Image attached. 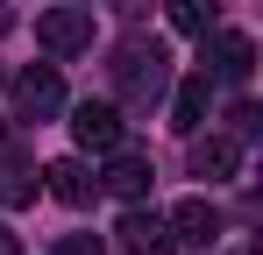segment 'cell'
<instances>
[{"label": "cell", "mask_w": 263, "mask_h": 255, "mask_svg": "<svg viewBox=\"0 0 263 255\" xmlns=\"http://www.w3.org/2000/svg\"><path fill=\"white\" fill-rule=\"evenodd\" d=\"M114 234H121V248H128V255H171V220H157L142 199L121 213V227H114Z\"/></svg>", "instance_id": "cell-6"}, {"label": "cell", "mask_w": 263, "mask_h": 255, "mask_svg": "<svg viewBox=\"0 0 263 255\" xmlns=\"http://www.w3.org/2000/svg\"><path fill=\"white\" fill-rule=\"evenodd\" d=\"M199 42H206V36H199ZM199 64H206V78H220V85H249V71H256V42L242 36V29H220V36L206 42Z\"/></svg>", "instance_id": "cell-4"}, {"label": "cell", "mask_w": 263, "mask_h": 255, "mask_svg": "<svg viewBox=\"0 0 263 255\" xmlns=\"http://www.w3.org/2000/svg\"><path fill=\"white\" fill-rule=\"evenodd\" d=\"M164 14H171L178 36H206V29L220 22V0H164Z\"/></svg>", "instance_id": "cell-12"}, {"label": "cell", "mask_w": 263, "mask_h": 255, "mask_svg": "<svg viewBox=\"0 0 263 255\" xmlns=\"http://www.w3.org/2000/svg\"><path fill=\"white\" fill-rule=\"evenodd\" d=\"M114 92L128 99V107H149V99H164V85H171V50L157 36H128L114 50Z\"/></svg>", "instance_id": "cell-1"}, {"label": "cell", "mask_w": 263, "mask_h": 255, "mask_svg": "<svg viewBox=\"0 0 263 255\" xmlns=\"http://www.w3.org/2000/svg\"><path fill=\"white\" fill-rule=\"evenodd\" d=\"M114 14H121V22H142V14H149V0H114Z\"/></svg>", "instance_id": "cell-15"}, {"label": "cell", "mask_w": 263, "mask_h": 255, "mask_svg": "<svg viewBox=\"0 0 263 255\" xmlns=\"http://www.w3.org/2000/svg\"><path fill=\"white\" fill-rule=\"evenodd\" d=\"M71 142H79V149H92V156L121 149V142H128L121 107H114V99H79V107H71Z\"/></svg>", "instance_id": "cell-2"}, {"label": "cell", "mask_w": 263, "mask_h": 255, "mask_svg": "<svg viewBox=\"0 0 263 255\" xmlns=\"http://www.w3.org/2000/svg\"><path fill=\"white\" fill-rule=\"evenodd\" d=\"M50 114H64V78L57 64H29L14 78V121H50Z\"/></svg>", "instance_id": "cell-3"}, {"label": "cell", "mask_w": 263, "mask_h": 255, "mask_svg": "<svg viewBox=\"0 0 263 255\" xmlns=\"http://www.w3.org/2000/svg\"><path fill=\"white\" fill-rule=\"evenodd\" d=\"M149 177H157V170H149V156H135L128 142H121V149H107V177H100V184H107V192H114V199H149Z\"/></svg>", "instance_id": "cell-7"}, {"label": "cell", "mask_w": 263, "mask_h": 255, "mask_svg": "<svg viewBox=\"0 0 263 255\" xmlns=\"http://www.w3.org/2000/svg\"><path fill=\"white\" fill-rule=\"evenodd\" d=\"M29 199H36V177H29L22 156H7L0 163V206H29Z\"/></svg>", "instance_id": "cell-13"}, {"label": "cell", "mask_w": 263, "mask_h": 255, "mask_svg": "<svg viewBox=\"0 0 263 255\" xmlns=\"http://www.w3.org/2000/svg\"><path fill=\"white\" fill-rule=\"evenodd\" d=\"M214 241H220V213L206 199H185L171 213V248H214Z\"/></svg>", "instance_id": "cell-8"}, {"label": "cell", "mask_w": 263, "mask_h": 255, "mask_svg": "<svg viewBox=\"0 0 263 255\" xmlns=\"http://www.w3.org/2000/svg\"><path fill=\"white\" fill-rule=\"evenodd\" d=\"M206 107H214V78L192 71V78L171 92V128H178V135H199V128H206Z\"/></svg>", "instance_id": "cell-9"}, {"label": "cell", "mask_w": 263, "mask_h": 255, "mask_svg": "<svg viewBox=\"0 0 263 255\" xmlns=\"http://www.w3.org/2000/svg\"><path fill=\"white\" fill-rule=\"evenodd\" d=\"M36 42H43L50 57H79V50H92V14L86 7H50L43 22H36Z\"/></svg>", "instance_id": "cell-5"}, {"label": "cell", "mask_w": 263, "mask_h": 255, "mask_svg": "<svg viewBox=\"0 0 263 255\" xmlns=\"http://www.w3.org/2000/svg\"><path fill=\"white\" fill-rule=\"evenodd\" d=\"M242 170V149L228 142V135H192V177H206V184H228Z\"/></svg>", "instance_id": "cell-10"}, {"label": "cell", "mask_w": 263, "mask_h": 255, "mask_svg": "<svg viewBox=\"0 0 263 255\" xmlns=\"http://www.w3.org/2000/svg\"><path fill=\"white\" fill-rule=\"evenodd\" d=\"M43 184H50V199H64V206H92V192H100V177H92L79 156H57V163L43 170Z\"/></svg>", "instance_id": "cell-11"}, {"label": "cell", "mask_w": 263, "mask_h": 255, "mask_svg": "<svg viewBox=\"0 0 263 255\" xmlns=\"http://www.w3.org/2000/svg\"><path fill=\"white\" fill-rule=\"evenodd\" d=\"M50 255H100V241H92V234H64Z\"/></svg>", "instance_id": "cell-14"}]
</instances>
